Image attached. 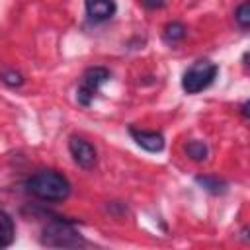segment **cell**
Returning a JSON list of instances; mask_svg holds the SVG:
<instances>
[{"mask_svg":"<svg viewBox=\"0 0 250 250\" xmlns=\"http://www.w3.org/2000/svg\"><path fill=\"white\" fill-rule=\"evenodd\" d=\"M240 111H242V115H244V117H248V102H244V104H242Z\"/></svg>","mask_w":250,"mask_h":250,"instance_id":"cell-15","label":"cell"},{"mask_svg":"<svg viewBox=\"0 0 250 250\" xmlns=\"http://www.w3.org/2000/svg\"><path fill=\"white\" fill-rule=\"evenodd\" d=\"M109 80V70L104 66H92L84 72L80 86L76 90V100L82 105H90L94 96L98 94V90L102 88V84H105Z\"/></svg>","mask_w":250,"mask_h":250,"instance_id":"cell-4","label":"cell"},{"mask_svg":"<svg viewBox=\"0 0 250 250\" xmlns=\"http://www.w3.org/2000/svg\"><path fill=\"white\" fill-rule=\"evenodd\" d=\"M131 137L135 139V143L148 150V152H160L164 148V137L158 131H143V129H131L129 131Z\"/></svg>","mask_w":250,"mask_h":250,"instance_id":"cell-6","label":"cell"},{"mask_svg":"<svg viewBox=\"0 0 250 250\" xmlns=\"http://www.w3.org/2000/svg\"><path fill=\"white\" fill-rule=\"evenodd\" d=\"M41 242L51 248H76L84 244V238L78 234V230L70 223L62 219H55L43 229Z\"/></svg>","mask_w":250,"mask_h":250,"instance_id":"cell-2","label":"cell"},{"mask_svg":"<svg viewBox=\"0 0 250 250\" xmlns=\"http://www.w3.org/2000/svg\"><path fill=\"white\" fill-rule=\"evenodd\" d=\"M186 33H188V29H186L184 23H180V21H170V23H166V27H164V41H166V43H178V41H182V39L186 37Z\"/></svg>","mask_w":250,"mask_h":250,"instance_id":"cell-11","label":"cell"},{"mask_svg":"<svg viewBox=\"0 0 250 250\" xmlns=\"http://www.w3.org/2000/svg\"><path fill=\"white\" fill-rule=\"evenodd\" d=\"M14 236H16L14 223H12L10 215L0 209V248L10 246V244L14 242Z\"/></svg>","mask_w":250,"mask_h":250,"instance_id":"cell-8","label":"cell"},{"mask_svg":"<svg viewBox=\"0 0 250 250\" xmlns=\"http://www.w3.org/2000/svg\"><path fill=\"white\" fill-rule=\"evenodd\" d=\"M115 0H86V14L94 21H105L115 14Z\"/></svg>","mask_w":250,"mask_h":250,"instance_id":"cell-7","label":"cell"},{"mask_svg":"<svg viewBox=\"0 0 250 250\" xmlns=\"http://www.w3.org/2000/svg\"><path fill=\"white\" fill-rule=\"evenodd\" d=\"M68 150L74 158V162L80 166V168H94L96 166V160H98V152L94 148V145H90L88 141L80 139V137H70L68 141Z\"/></svg>","mask_w":250,"mask_h":250,"instance_id":"cell-5","label":"cell"},{"mask_svg":"<svg viewBox=\"0 0 250 250\" xmlns=\"http://www.w3.org/2000/svg\"><path fill=\"white\" fill-rule=\"evenodd\" d=\"M217 76V64L209 61H197L193 62L182 76V88L188 94H197L205 90Z\"/></svg>","mask_w":250,"mask_h":250,"instance_id":"cell-3","label":"cell"},{"mask_svg":"<svg viewBox=\"0 0 250 250\" xmlns=\"http://www.w3.org/2000/svg\"><path fill=\"white\" fill-rule=\"evenodd\" d=\"M234 21L242 27V29H248L250 27V4L244 0L238 4V8L234 10Z\"/></svg>","mask_w":250,"mask_h":250,"instance_id":"cell-13","label":"cell"},{"mask_svg":"<svg viewBox=\"0 0 250 250\" xmlns=\"http://www.w3.org/2000/svg\"><path fill=\"white\" fill-rule=\"evenodd\" d=\"M143 4H145V8H148V10H158V8H162L164 6V2L166 0H141Z\"/></svg>","mask_w":250,"mask_h":250,"instance_id":"cell-14","label":"cell"},{"mask_svg":"<svg viewBox=\"0 0 250 250\" xmlns=\"http://www.w3.org/2000/svg\"><path fill=\"white\" fill-rule=\"evenodd\" d=\"M0 80H2L6 86H10V88H20V86L23 84L21 72H18V70H14V68H4V70H0Z\"/></svg>","mask_w":250,"mask_h":250,"instance_id":"cell-12","label":"cell"},{"mask_svg":"<svg viewBox=\"0 0 250 250\" xmlns=\"http://www.w3.org/2000/svg\"><path fill=\"white\" fill-rule=\"evenodd\" d=\"M25 188L41 201H64L70 195V182L57 170H41L33 174Z\"/></svg>","mask_w":250,"mask_h":250,"instance_id":"cell-1","label":"cell"},{"mask_svg":"<svg viewBox=\"0 0 250 250\" xmlns=\"http://www.w3.org/2000/svg\"><path fill=\"white\" fill-rule=\"evenodd\" d=\"M195 182H197L205 191L215 193V195L227 191V182H223V180H219V178H215V176H197Z\"/></svg>","mask_w":250,"mask_h":250,"instance_id":"cell-9","label":"cell"},{"mask_svg":"<svg viewBox=\"0 0 250 250\" xmlns=\"http://www.w3.org/2000/svg\"><path fill=\"white\" fill-rule=\"evenodd\" d=\"M184 150H186V154H188L193 162H203V160H207V156H209L207 145L201 143V141H189V143H186Z\"/></svg>","mask_w":250,"mask_h":250,"instance_id":"cell-10","label":"cell"}]
</instances>
